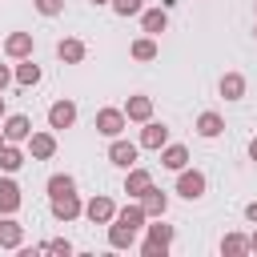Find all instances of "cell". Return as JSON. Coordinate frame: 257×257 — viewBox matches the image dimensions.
Returning <instances> with one entry per match:
<instances>
[{"mask_svg": "<svg viewBox=\"0 0 257 257\" xmlns=\"http://www.w3.org/2000/svg\"><path fill=\"white\" fill-rule=\"evenodd\" d=\"M141 253H145V257H165V253H169V245H161V241H153V237H145V245H141Z\"/></svg>", "mask_w": 257, "mask_h": 257, "instance_id": "cell-30", "label": "cell"}, {"mask_svg": "<svg viewBox=\"0 0 257 257\" xmlns=\"http://www.w3.org/2000/svg\"><path fill=\"white\" fill-rule=\"evenodd\" d=\"M4 116H8V108H4V92H0V120H4Z\"/></svg>", "mask_w": 257, "mask_h": 257, "instance_id": "cell-36", "label": "cell"}, {"mask_svg": "<svg viewBox=\"0 0 257 257\" xmlns=\"http://www.w3.org/2000/svg\"><path fill=\"white\" fill-rule=\"evenodd\" d=\"M108 8H112L116 16H141V12H145V0H112Z\"/></svg>", "mask_w": 257, "mask_h": 257, "instance_id": "cell-27", "label": "cell"}, {"mask_svg": "<svg viewBox=\"0 0 257 257\" xmlns=\"http://www.w3.org/2000/svg\"><path fill=\"white\" fill-rule=\"evenodd\" d=\"M16 84H24V88H32V84H40V64H32V56L16 64Z\"/></svg>", "mask_w": 257, "mask_h": 257, "instance_id": "cell-23", "label": "cell"}, {"mask_svg": "<svg viewBox=\"0 0 257 257\" xmlns=\"http://www.w3.org/2000/svg\"><path fill=\"white\" fill-rule=\"evenodd\" d=\"M4 145H8V137H4V128H0V149H4Z\"/></svg>", "mask_w": 257, "mask_h": 257, "instance_id": "cell-37", "label": "cell"}, {"mask_svg": "<svg viewBox=\"0 0 257 257\" xmlns=\"http://www.w3.org/2000/svg\"><path fill=\"white\" fill-rule=\"evenodd\" d=\"M24 161H28V157H24V149H16V141H8V145L0 149V169H4V173H16Z\"/></svg>", "mask_w": 257, "mask_h": 257, "instance_id": "cell-22", "label": "cell"}, {"mask_svg": "<svg viewBox=\"0 0 257 257\" xmlns=\"http://www.w3.org/2000/svg\"><path fill=\"white\" fill-rule=\"evenodd\" d=\"M169 145V124H161V120H145V128H141V149H165Z\"/></svg>", "mask_w": 257, "mask_h": 257, "instance_id": "cell-7", "label": "cell"}, {"mask_svg": "<svg viewBox=\"0 0 257 257\" xmlns=\"http://www.w3.org/2000/svg\"><path fill=\"white\" fill-rule=\"evenodd\" d=\"M137 149H141V145L112 137V145H108V161H112L116 169H133V165H137Z\"/></svg>", "mask_w": 257, "mask_h": 257, "instance_id": "cell-4", "label": "cell"}, {"mask_svg": "<svg viewBox=\"0 0 257 257\" xmlns=\"http://www.w3.org/2000/svg\"><path fill=\"white\" fill-rule=\"evenodd\" d=\"M92 4H112V0H92Z\"/></svg>", "mask_w": 257, "mask_h": 257, "instance_id": "cell-38", "label": "cell"}, {"mask_svg": "<svg viewBox=\"0 0 257 257\" xmlns=\"http://www.w3.org/2000/svg\"><path fill=\"white\" fill-rule=\"evenodd\" d=\"M249 161H257V137L249 141Z\"/></svg>", "mask_w": 257, "mask_h": 257, "instance_id": "cell-34", "label": "cell"}, {"mask_svg": "<svg viewBox=\"0 0 257 257\" xmlns=\"http://www.w3.org/2000/svg\"><path fill=\"white\" fill-rule=\"evenodd\" d=\"M149 189H153V177H149V169H137V165H133V169H128V177H124V193H128L133 201H141Z\"/></svg>", "mask_w": 257, "mask_h": 257, "instance_id": "cell-12", "label": "cell"}, {"mask_svg": "<svg viewBox=\"0 0 257 257\" xmlns=\"http://www.w3.org/2000/svg\"><path fill=\"white\" fill-rule=\"evenodd\" d=\"M149 237H153V241H161V245H173V225H161V217H153Z\"/></svg>", "mask_w": 257, "mask_h": 257, "instance_id": "cell-28", "label": "cell"}, {"mask_svg": "<svg viewBox=\"0 0 257 257\" xmlns=\"http://www.w3.org/2000/svg\"><path fill=\"white\" fill-rule=\"evenodd\" d=\"M32 4H36L40 16H60L64 12V0H32Z\"/></svg>", "mask_w": 257, "mask_h": 257, "instance_id": "cell-29", "label": "cell"}, {"mask_svg": "<svg viewBox=\"0 0 257 257\" xmlns=\"http://www.w3.org/2000/svg\"><path fill=\"white\" fill-rule=\"evenodd\" d=\"M76 189V181L68 177V173H56V177H48V197H60V193H72Z\"/></svg>", "mask_w": 257, "mask_h": 257, "instance_id": "cell-26", "label": "cell"}, {"mask_svg": "<svg viewBox=\"0 0 257 257\" xmlns=\"http://www.w3.org/2000/svg\"><path fill=\"white\" fill-rule=\"evenodd\" d=\"M197 133H201L205 141L221 137V133H225V120H221V112H213V108H209V112H201V116H197Z\"/></svg>", "mask_w": 257, "mask_h": 257, "instance_id": "cell-19", "label": "cell"}, {"mask_svg": "<svg viewBox=\"0 0 257 257\" xmlns=\"http://www.w3.org/2000/svg\"><path fill=\"white\" fill-rule=\"evenodd\" d=\"M205 189H209V181H205L201 169H181V173H177V193H181L185 201H201Z\"/></svg>", "mask_w": 257, "mask_h": 257, "instance_id": "cell-1", "label": "cell"}, {"mask_svg": "<svg viewBox=\"0 0 257 257\" xmlns=\"http://www.w3.org/2000/svg\"><path fill=\"white\" fill-rule=\"evenodd\" d=\"M141 209H145L149 221H153V217H165V213H169V197H165L161 189H149V193L141 197Z\"/></svg>", "mask_w": 257, "mask_h": 257, "instance_id": "cell-16", "label": "cell"}, {"mask_svg": "<svg viewBox=\"0 0 257 257\" xmlns=\"http://www.w3.org/2000/svg\"><path fill=\"white\" fill-rule=\"evenodd\" d=\"M221 253H229V257L249 253V237H241V233H225V237H221Z\"/></svg>", "mask_w": 257, "mask_h": 257, "instance_id": "cell-24", "label": "cell"}, {"mask_svg": "<svg viewBox=\"0 0 257 257\" xmlns=\"http://www.w3.org/2000/svg\"><path fill=\"white\" fill-rule=\"evenodd\" d=\"M245 217H249V221L257 225V201H249V205H245Z\"/></svg>", "mask_w": 257, "mask_h": 257, "instance_id": "cell-33", "label": "cell"}, {"mask_svg": "<svg viewBox=\"0 0 257 257\" xmlns=\"http://www.w3.org/2000/svg\"><path fill=\"white\" fill-rule=\"evenodd\" d=\"M12 80H16V72H12V68H8V64H0V92H4V88H8V84H12Z\"/></svg>", "mask_w": 257, "mask_h": 257, "instance_id": "cell-32", "label": "cell"}, {"mask_svg": "<svg viewBox=\"0 0 257 257\" xmlns=\"http://www.w3.org/2000/svg\"><path fill=\"white\" fill-rule=\"evenodd\" d=\"M44 249H48V253H64V257H68V253H72V241H64V237H56V241H48Z\"/></svg>", "mask_w": 257, "mask_h": 257, "instance_id": "cell-31", "label": "cell"}, {"mask_svg": "<svg viewBox=\"0 0 257 257\" xmlns=\"http://www.w3.org/2000/svg\"><path fill=\"white\" fill-rule=\"evenodd\" d=\"M161 165L173 169V173H181V169L189 165V149H185V145H165V149H161Z\"/></svg>", "mask_w": 257, "mask_h": 257, "instance_id": "cell-20", "label": "cell"}, {"mask_svg": "<svg viewBox=\"0 0 257 257\" xmlns=\"http://www.w3.org/2000/svg\"><path fill=\"white\" fill-rule=\"evenodd\" d=\"M124 116H128V120H141V124H145V120H153V100H149V96H141V92H137V96H128Z\"/></svg>", "mask_w": 257, "mask_h": 257, "instance_id": "cell-18", "label": "cell"}, {"mask_svg": "<svg viewBox=\"0 0 257 257\" xmlns=\"http://www.w3.org/2000/svg\"><path fill=\"white\" fill-rule=\"evenodd\" d=\"M249 253H257V229H253V237H249Z\"/></svg>", "mask_w": 257, "mask_h": 257, "instance_id": "cell-35", "label": "cell"}, {"mask_svg": "<svg viewBox=\"0 0 257 257\" xmlns=\"http://www.w3.org/2000/svg\"><path fill=\"white\" fill-rule=\"evenodd\" d=\"M253 36H257V28H253Z\"/></svg>", "mask_w": 257, "mask_h": 257, "instance_id": "cell-39", "label": "cell"}, {"mask_svg": "<svg viewBox=\"0 0 257 257\" xmlns=\"http://www.w3.org/2000/svg\"><path fill=\"white\" fill-rule=\"evenodd\" d=\"M24 145H28V157H32V161H48V157L56 153V137H52V133H32Z\"/></svg>", "mask_w": 257, "mask_h": 257, "instance_id": "cell-11", "label": "cell"}, {"mask_svg": "<svg viewBox=\"0 0 257 257\" xmlns=\"http://www.w3.org/2000/svg\"><path fill=\"white\" fill-rule=\"evenodd\" d=\"M108 245H112V249H133V245H137V229H133L128 221H116V217H112V221H108Z\"/></svg>", "mask_w": 257, "mask_h": 257, "instance_id": "cell-8", "label": "cell"}, {"mask_svg": "<svg viewBox=\"0 0 257 257\" xmlns=\"http://www.w3.org/2000/svg\"><path fill=\"white\" fill-rule=\"evenodd\" d=\"M141 28H145L149 36H161V32L169 28V12H165V8H145V12H141Z\"/></svg>", "mask_w": 257, "mask_h": 257, "instance_id": "cell-15", "label": "cell"}, {"mask_svg": "<svg viewBox=\"0 0 257 257\" xmlns=\"http://www.w3.org/2000/svg\"><path fill=\"white\" fill-rule=\"evenodd\" d=\"M217 88H221L225 100H241V96H245V76H241V72H225Z\"/></svg>", "mask_w": 257, "mask_h": 257, "instance_id": "cell-21", "label": "cell"}, {"mask_svg": "<svg viewBox=\"0 0 257 257\" xmlns=\"http://www.w3.org/2000/svg\"><path fill=\"white\" fill-rule=\"evenodd\" d=\"M72 124H76V104L72 100L48 104V128H72Z\"/></svg>", "mask_w": 257, "mask_h": 257, "instance_id": "cell-6", "label": "cell"}, {"mask_svg": "<svg viewBox=\"0 0 257 257\" xmlns=\"http://www.w3.org/2000/svg\"><path fill=\"white\" fill-rule=\"evenodd\" d=\"M24 245V225L8 213L4 221H0V249H20Z\"/></svg>", "mask_w": 257, "mask_h": 257, "instance_id": "cell-14", "label": "cell"}, {"mask_svg": "<svg viewBox=\"0 0 257 257\" xmlns=\"http://www.w3.org/2000/svg\"><path fill=\"white\" fill-rule=\"evenodd\" d=\"M32 48H36L32 32H8V40H4V52H8L12 60H28V56H32Z\"/></svg>", "mask_w": 257, "mask_h": 257, "instance_id": "cell-5", "label": "cell"}, {"mask_svg": "<svg viewBox=\"0 0 257 257\" xmlns=\"http://www.w3.org/2000/svg\"><path fill=\"white\" fill-rule=\"evenodd\" d=\"M133 60H157V40L153 36H141V40H133Z\"/></svg>", "mask_w": 257, "mask_h": 257, "instance_id": "cell-25", "label": "cell"}, {"mask_svg": "<svg viewBox=\"0 0 257 257\" xmlns=\"http://www.w3.org/2000/svg\"><path fill=\"white\" fill-rule=\"evenodd\" d=\"M0 128H4V137H8V141H16V145L32 137V120H28L24 112H12V116H4V124H0Z\"/></svg>", "mask_w": 257, "mask_h": 257, "instance_id": "cell-10", "label": "cell"}, {"mask_svg": "<svg viewBox=\"0 0 257 257\" xmlns=\"http://www.w3.org/2000/svg\"><path fill=\"white\" fill-rule=\"evenodd\" d=\"M84 217H88L92 225H108V221L116 217V205H112L108 197H92V201L84 205Z\"/></svg>", "mask_w": 257, "mask_h": 257, "instance_id": "cell-13", "label": "cell"}, {"mask_svg": "<svg viewBox=\"0 0 257 257\" xmlns=\"http://www.w3.org/2000/svg\"><path fill=\"white\" fill-rule=\"evenodd\" d=\"M124 120H128V116H124V108H100V112H96V133L112 141V137H120V133H124Z\"/></svg>", "mask_w": 257, "mask_h": 257, "instance_id": "cell-2", "label": "cell"}, {"mask_svg": "<svg viewBox=\"0 0 257 257\" xmlns=\"http://www.w3.org/2000/svg\"><path fill=\"white\" fill-rule=\"evenodd\" d=\"M20 201H24V193H20V185H16L12 177H0V217H8V213H16V209H20Z\"/></svg>", "mask_w": 257, "mask_h": 257, "instance_id": "cell-9", "label": "cell"}, {"mask_svg": "<svg viewBox=\"0 0 257 257\" xmlns=\"http://www.w3.org/2000/svg\"><path fill=\"white\" fill-rule=\"evenodd\" d=\"M80 213H84V205H80L76 189H72V193H60V197H52V217H56V221H76Z\"/></svg>", "mask_w": 257, "mask_h": 257, "instance_id": "cell-3", "label": "cell"}, {"mask_svg": "<svg viewBox=\"0 0 257 257\" xmlns=\"http://www.w3.org/2000/svg\"><path fill=\"white\" fill-rule=\"evenodd\" d=\"M56 56H60L64 64H80V60H84V40H76V36H64V40L56 44Z\"/></svg>", "mask_w": 257, "mask_h": 257, "instance_id": "cell-17", "label": "cell"}]
</instances>
